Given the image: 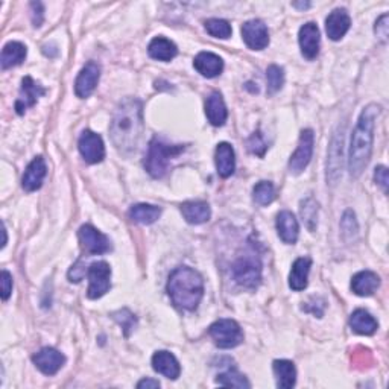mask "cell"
Here are the masks:
<instances>
[{
	"label": "cell",
	"instance_id": "cell-8",
	"mask_svg": "<svg viewBox=\"0 0 389 389\" xmlns=\"http://www.w3.org/2000/svg\"><path fill=\"white\" fill-rule=\"evenodd\" d=\"M313 140H315V136H313L312 130L301 131L297 151L292 154L290 160H289L290 174L298 175V174H301L306 168H308V164L310 163L312 154H313Z\"/></svg>",
	"mask_w": 389,
	"mask_h": 389
},
{
	"label": "cell",
	"instance_id": "cell-45",
	"mask_svg": "<svg viewBox=\"0 0 389 389\" xmlns=\"http://www.w3.org/2000/svg\"><path fill=\"white\" fill-rule=\"evenodd\" d=\"M292 6H295V8H301V10H306V8H309L310 3L309 2H304V3H292Z\"/></svg>",
	"mask_w": 389,
	"mask_h": 389
},
{
	"label": "cell",
	"instance_id": "cell-9",
	"mask_svg": "<svg viewBox=\"0 0 389 389\" xmlns=\"http://www.w3.org/2000/svg\"><path fill=\"white\" fill-rule=\"evenodd\" d=\"M78 149L87 163L96 164L101 163L106 159V146H103V140L99 136L90 130H86L81 134L78 141Z\"/></svg>",
	"mask_w": 389,
	"mask_h": 389
},
{
	"label": "cell",
	"instance_id": "cell-11",
	"mask_svg": "<svg viewBox=\"0 0 389 389\" xmlns=\"http://www.w3.org/2000/svg\"><path fill=\"white\" fill-rule=\"evenodd\" d=\"M101 78V67L94 61L87 63L79 72L77 81H74V93L81 99H86L94 92V88Z\"/></svg>",
	"mask_w": 389,
	"mask_h": 389
},
{
	"label": "cell",
	"instance_id": "cell-33",
	"mask_svg": "<svg viewBox=\"0 0 389 389\" xmlns=\"http://www.w3.org/2000/svg\"><path fill=\"white\" fill-rule=\"evenodd\" d=\"M252 198L259 206H269L275 199V187L271 181H260L252 189Z\"/></svg>",
	"mask_w": 389,
	"mask_h": 389
},
{
	"label": "cell",
	"instance_id": "cell-41",
	"mask_svg": "<svg viewBox=\"0 0 389 389\" xmlns=\"http://www.w3.org/2000/svg\"><path fill=\"white\" fill-rule=\"evenodd\" d=\"M0 283H2V300L6 301L12 294V275L8 271H2V277H0Z\"/></svg>",
	"mask_w": 389,
	"mask_h": 389
},
{
	"label": "cell",
	"instance_id": "cell-26",
	"mask_svg": "<svg viewBox=\"0 0 389 389\" xmlns=\"http://www.w3.org/2000/svg\"><path fill=\"white\" fill-rule=\"evenodd\" d=\"M181 213L184 219L193 226L206 223L212 216L210 206L203 203V201H187V203L181 204Z\"/></svg>",
	"mask_w": 389,
	"mask_h": 389
},
{
	"label": "cell",
	"instance_id": "cell-2",
	"mask_svg": "<svg viewBox=\"0 0 389 389\" xmlns=\"http://www.w3.org/2000/svg\"><path fill=\"white\" fill-rule=\"evenodd\" d=\"M381 108L377 103H370L363 108L361 117H359L353 137H351L348 155V169L350 175L353 178L361 177L370 161L374 140V123H376Z\"/></svg>",
	"mask_w": 389,
	"mask_h": 389
},
{
	"label": "cell",
	"instance_id": "cell-15",
	"mask_svg": "<svg viewBox=\"0 0 389 389\" xmlns=\"http://www.w3.org/2000/svg\"><path fill=\"white\" fill-rule=\"evenodd\" d=\"M32 361L37 368H39L43 374H46V376H54V374H57L64 366L66 357L64 355L59 353L58 350L46 347L41 348L39 353H35L32 356Z\"/></svg>",
	"mask_w": 389,
	"mask_h": 389
},
{
	"label": "cell",
	"instance_id": "cell-40",
	"mask_svg": "<svg viewBox=\"0 0 389 389\" xmlns=\"http://www.w3.org/2000/svg\"><path fill=\"white\" fill-rule=\"evenodd\" d=\"M388 20H389V16L388 14H383L377 21H376V26H374V32H376V35L379 37V39L386 43L388 40V34H389V25H388Z\"/></svg>",
	"mask_w": 389,
	"mask_h": 389
},
{
	"label": "cell",
	"instance_id": "cell-1",
	"mask_svg": "<svg viewBox=\"0 0 389 389\" xmlns=\"http://www.w3.org/2000/svg\"><path fill=\"white\" fill-rule=\"evenodd\" d=\"M143 103L136 97H126L119 103L110 122V136L122 152L137 148L143 134Z\"/></svg>",
	"mask_w": 389,
	"mask_h": 389
},
{
	"label": "cell",
	"instance_id": "cell-46",
	"mask_svg": "<svg viewBox=\"0 0 389 389\" xmlns=\"http://www.w3.org/2000/svg\"><path fill=\"white\" fill-rule=\"evenodd\" d=\"M2 235H3V242H2V248H5L6 242H8V239H6V228H5V223H2Z\"/></svg>",
	"mask_w": 389,
	"mask_h": 389
},
{
	"label": "cell",
	"instance_id": "cell-42",
	"mask_svg": "<svg viewBox=\"0 0 389 389\" xmlns=\"http://www.w3.org/2000/svg\"><path fill=\"white\" fill-rule=\"evenodd\" d=\"M31 19L34 28H40L44 20V8L41 2H32L31 3Z\"/></svg>",
	"mask_w": 389,
	"mask_h": 389
},
{
	"label": "cell",
	"instance_id": "cell-44",
	"mask_svg": "<svg viewBox=\"0 0 389 389\" xmlns=\"http://www.w3.org/2000/svg\"><path fill=\"white\" fill-rule=\"evenodd\" d=\"M137 388H139V389H143V388L155 389V388H160V381H159V380H154V379H143V380L139 381Z\"/></svg>",
	"mask_w": 389,
	"mask_h": 389
},
{
	"label": "cell",
	"instance_id": "cell-35",
	"mask_svg": "<svg viewBox=\"0 0 389 389\" xmlns=\"http://www.w3.org/2000/svg\"><path fill=\"white\" fill-rule=\"evenodd\" d=\"M204 25H206V31L212 37H216V39L226 40L231 37V25L227 20L208 19Z\"/></svg>",
	"mask_w": 389,
	"mask_h": 389
},
{
	"label": "cell",
	"instance_id": "cell-32",
	"mask_svg": "<svg viewBox=\"0 0 389 389\" xmlns=\"http://www.w3.org/2000/svg\"><path fill=\"white\" fill-rule=\"evenodd\" d=\"M318 212L319 207L315 198L308 197L300 203V215L303 218L304 226L308 227L309 231H315L318 227Z\"/></svg>",
	"mask_w": 389,
	"mask_h": 389
},
{
	"label": "cell",
	"instance_id": "cell-31",
	"mask_svg": "<svg viewBox=\"0 0 389 389\" xmlns=\"http://www.w3.org/2000/svg\"><path fill=\"white\" fill-rule=\"evenodd\" d=\"M130 218L131 221L137 223L149 226L154 223L161 216V208L152 204H136L130 208Z\"/></svg>",
	"mask_w": 389,
	"mask_h": 389
},
{
	"label": "cell",
	"instance_id": "cell-19",
	"mask_svg": "<svg viewBox=\"0 0 389 389\" xmlns=\"http://www.w3.org/2000/svg\"><path fill=\"white\" fill-rule=\"evenodd\" d=\"M351 26V19L346 10H335L330 12V16L326 19V31L328 39L333 41L341 40L343 35L348 32Z\"/></svg>",
	"mask_w": 389,
	"mask_h": 389
},
{
	"label": "cell",
	"instance_id": "cell-29",
	"mask_svg": "<svg viewBox=\"0 0 389 389\" xmlns=\"http://www.w3.org/2000/svg\"><path fill=\"white\" fill-rule=\"evenodd\" d=\"M149 57L154 59H159V61H170L174 59L178 54V49L175 46L174 41H170L164 37H155V39L149 43L148 46Z\"/></svg>",
	"mask_w": 389,
	"mask_h": 389
},
{
	"label": "cell",
	"instance_id": "cell-37",
	"mask_svg": "<svg viewBox=\"0 0 389 389\" xmlns=\"http://www.w3.org/2000/svg\"><path fill=\"white\" fill-rule=\"evenodd\" d=\"M113 318L122 326L125 336H130V333L134 330V326H136V318H134L132 313L128 309H122L114 312Z\"/></svg>",
	"mask_w": 389,
	"mask_h": 389
},
{
	"label": "cell",
	"instance_id": "cell-6",
	"mask_svg": "<svg viewBox=\"0 0 389 389\" xmlns=\"http://www.w3.org/2000/svg\"><path fill=\"white\" fill-rule=\"evenodd\" d=\"M233 277L237 284L256 289L261 281V263L254 254H245L233 265Z\"/></svg>",
	"mask_w": 389,
	"mask_h": 389
},
{
	"label": "cell",
	"instance_id": "cell-25",
	"mask_svg": "<svg viewBox=\"0 0 389 389\" xmlns=\"http://www.w3.org/2000/svg\"><path fill=\"white\" fill-rule=\"evenodd\" d=\"M380 286V279L376 272L372 271H361L357 272L353 280H351V289L359 297H370Z\"/></svg>",
	"mask_w": 389,
	"mask_h": 389
},
{
	"label": "cell",
	"instance_id": "cell-30",
	"mask_svg": "<svg viewBox=\"0 0 389 389\" xmlns=\"http://www.w3.org/2000/svg\"><path fill=\"white\" fill-rule=\"evenodd\" d=\"M272 370L277 379V386L281 389H290L297 383V370L295 365L290 361H275L272 365Z\"/></svg>",
	"mask_w": 389,
	"mask_h": 389
},
{
	"label": "cell",
	"instance_id": "cell-36",
	"mask_svg": "<svg viewBox=\"0 0 389 389\" xmlns=\"http://www.w3.org/2000/svg\"><path fill=\"white\" fill-rule=\"evenodd\" d=\"M266 81H268V92L274 94L279 92V90L284 84V70L280 66H269L266 70Z\"/></svg>",
	"mask_w": 389,
	"mask_h": 389
},
{
	"label": "cell",
	"instance_id": "cell-27",
	"mask_svg": "<svg viewBox=\"0 0 389 389\" xmlns=\"http://www.w3.org/2000/svg\"><path fill=\"white\" fill-rule=\"evenodd\" d=\"M350 327L351 330L357 335L363 336H371L377 332L379 323L370 312H366L363 309H357L350 317Z\"/></svg>",
	"mask_w": 389,
	"mask_h": 389
},
{
	"label": "cell",
	"instance_id": "cell-17",
	"mask_svg": "<svg viewBox=\"0 0 389 389\" xmlns=\"http://www.w3.org/2000/svg\"><path fill=\"white\" fill-rule=\"evenodd\" d=\"M298 40H300V48L301 54L304 58L313 59L317 58L319 54V43H321V35L319 29L315 23H306L300 29V35H298Z\"/></svg>",
	"mask_w": 389,
	"mask_h": 389
},
{
	"label": "cell",
	"instance_id": "cell-10",
	"mask_svg": "<svg viewBox=\"0 0 389 389\" xmlns=\"http://www.w3.org/2000/svg\"><path fill=\"white\" fill-rule=\"evenodd\" d=\"M78 237L82 250L87 254L97 256V254H106L111 250L110 239L106 235H102L99 230H96L93 226H82L78 231Z\"/></svg>",
	"mask_w": 389,
	"mask_h": 389
},
{
	"label": "cell",
	"instance_id": "cell-21",
	"mask_svg": "<svg viewBox=\"0 0 389 389\" xmlns=\"http://www.w3.org/2000/svg\"><path fill=\"white\" fill-rule=\"evenodd\" d=\"M194 69H197L206 78L219 77L223 70V61L219 55L212 54V52H199L193 61Z\"/></svg>",
	"mask_w": 389,
	"mask_h": 389
},
{
	"label": "cell",
	"instance_id": "cell-13",
	"mask_svg": "<svg viewBox=\"0 0 389 389\" xmlns=\"http://www.w3.org/2000/svg\"><path fill=\"white\" fill-rule=\"evenodd\" d=\"M342 149H343V134L336 132L330 149H328V159H327V183L335 186L342 174Z\"/></svg>",
	"mask_w": 389,
	"mask_h": 389
},
{
	"label": "cell",
	"instance_id": "cell-43",
	"mask_svg": "<svg viewBox=\"0 0 389 389\" xmlns=\"http://www.w3.org/2000/svg\"><path fill=\"white\" fill-rule=\"evenodd\" d=\"M374 181L379 184L383 192H388V184H389V177H388V169L385 166H377L374 170Z\"/></svg>",
	"mask_w": 389,
	"mask_h": 389
},
{
	"label": "cell",
	"instance_id": "cell-7",
	"mask_svg": "<svg viewBox=\"0 0 389 389\" xmlns=\"http://www.w3.org/2000/svg\"><path fill=\"white\" fill-rule=\"evenodd\" d=\"M88 275V290L87 297L90 300H97L107 294L111 286V268L107 261H94V263L90 265L87 269Z\"/></svg>",
	"mask_w": 389,
	"mask_h": 389
},
{
	"label": "cell",
	"instance_id": "cell-39",
	"mask_svg": "<svg viewBox=\"0 0 389 389\" xmlns=\"http://www.w3.org/2000/svg\"><path fill=\"white\" fill-rule=\"evenodd\" d=\"M246 145H248L250 152L256 154L259 157H263L268 149V145L265 143L263 136H261L260 132H254L252 136L248 139V141H246Z\"/></svg>",
	"mask_w": 389,
	"mask_h": 389
},
{
	"label": "cell",
	"instance_id": "cell-20",
	"mask_svg": "<svg viewBox=\"0 0 389 389\" xmlns=\"http://www.w3.org/2000/svg\"><path fill=\"white\" fill-rule=\"evenodd\" d=\"M215 163L216 169H218V174L222 178H228L233 175L236 170V155L233 146L227 143V141L219 143L215 152Z\"/></svg>",
	"mask_w": 389,
	"mask_h": 389
},
{
	"label": "cell",
	"instance_id": "cell-38",
	"mask_svg": "<svg viewBox=\"0 0 389 389\" xmlns=\"http://www.w3.org/2000/svg\"><path fill=\"white\" fill-rule=\"evenodd\" d=\"M341 228H342V235L346 239H351L353 235H357V222L355 218V213L351 210H347L342 216V221H341Z\"/></svg>",
	"mask_w": 389,
	"mask_h": 389
},
{
	"label": "cell",
	"instance_id": "cell-14",
	"mask_svg": "<svg viewBox=\"0 0 389 389\" xmlns=\"http://www.w3.org/2000/svg\"><path fill=\"white\" fill-rule=\"evenodd\" d=\"M46 90H44L43 86H40L39 82L34 81L31 77H26L21 81V87H20V94L19 99L16 102V111L17 114H25V111L28 108L34 107L39 97H41Z\"/></svg>",
	"mask_w": 389,
	"mask_h": 389
},
{
	"label": "cell",
	"instance_id": "cell-22",
	"mask_svg": "<svg viewBox=\"0 0 389 389\" xmlns=\"http://www.w3.org/2000/svg\"><path fill=\"white\" fill-rule=\"evenodd\" d=\"M277 233H279L284 243L294 245L297 242L298 233H300V226H298V221L295 219L294 213L288 210L279 213V216H277Z\"/></svg>",
	"mask_w": 389,
	"mask_h": 389
},
{
	"label": "cell",
	"instance_id": "cell-28",
	"mask_svg": "<svg viewBox=\"0 0 389 389\" xmlns=\"http://www.w3.org/2000/svg\"><path fill=\"white\" fill-rule=\"evenodd\" d=\"M28 55V49L23 43L20 41H10L6 43L2 49V57H0V64L2 69H11V67L20 66L25 61Z\"/></svg>",
	"mask_w": 389,
	"mask_h": 389
},
{
	"label": "cell",
	"instance_id": "cell-24",
	"mask_svg": "<svg viewBox=\"0 0 389 389\" xmlns=\"http://www.w3.org/2000/svg\"><path fill=\"white\" fill-rule=\"evenodd\" d=\"M206 114L208 122H210L213 126H222L227 122L228 111L226 107V102H223V97L219 92H213L207 97Z\"/></svg>",
	"mask_w": 389,
	"mask_h": 389
},
{
	"label": "cell",
	"instance_id": "cell-16",
	"mask_svg": "<svg viewBox=\"0 0 389 389\" xmlns=\"http://www.w3.org/2000/svg\"><path fill=\"white\" fill-rule=\"evenodd\" d=\"M46 174H48L46 161H44L43 157H35L25 170L23 178H21V186H23V189L26 192L39 190L44 181V178H46Z\"/></svg>",
	"mask_w": 389,
	"mask_h": 389
},
{
	"label": "cell",
	"instance_id": "cell-12",
	"mask_svg": "<svg viewBox=\"0 0 389 389\" xmlns=\"http://www.w3.org/2000/svg\"><path fill=\"white\" fill-rule=\"evenodd\" d=\"M242 37L246 46L252 50H263L269 44L268 28L261 20H248L243 23Z\"/></svg>",
	"mask_w": 389,
	"mask_h": 389
},
{
	"label": "cell",
	"instance_id": "cell-34",
	"mask_svg": "<svg viewBox=\"0 0 389 389\" xmlns=\"http://www.w3.org/2000/svg\"><path fill=\"white\" fill-rule=\"evenodd\" d=\"M216 383L226 388H251L248 379L237 371H227L219 374L218 379H216Z\"/></svg>",
	"mask_w": 389,
	"mask_h": 389
},
{
	"label": "cell",
	"instance_id": "cell-18",
	"mask_svg": "<svg viewBox=\"0 0 389 389\" xmlns=\"http://www.w3.org/2000/svg\"><path fill=\"white\" fill-rule=\"evenodd\" d=\"M152 368L170 380H177L181 374V366H179L177 357L164 350L157 351L152 356Z\"/></svg>",
	"mask_w": 389,
	"mask_h": 389
},
{
	"label": "cell",
	"instance_id": "cell-3",
	"mask_svg": "<svg viewBox=\"0 0 389 389\" xmlns=\"http://www.w3.org/2000/svg\"><path fill=\"white\" fill-rule=\"evenodd\" d=\"M168 294L178 309L194 310L204 295V280L198 271L189 266H179L170 274Z\"/></svg>",
	"mask_w": 389,
	"mask_h": 389
},
{
	"label": "cell",
	"instance_id": "cell-23",
	"mask_svg": "<svg viewBox=\"0 0 389 389\" xmlns=\"http://www.w3.org/2000/svg\"><path fill=\"white\" fill-rule=\"evenodd\" d=\"M312 260L309 257H300L292 265V271L289 274V286L292 290H304L309 284V272H310Z\"/></svg>",
	"mask_w": 389,
	"mask_h": 389
},
{
	"label": "cell",
	"instance_id": "cell-4",
	"mask_svg": "<svg viewBox=\"0 0 389 389\" xmlns=\"http://www.w3.org/2000/svg\"><path fill=\"white\" fill-rule=\"evenodd\" d=\"M183 149V146H170L163 143L159 139H154L151 143H149L148 155L145 160V168L148 174L154 178L164 177V174H166L169 169L170 160L181 152Z\"/></svg>",
	"mask_w": 389,
	"mask_h": 389
},
{
	"label": "cell",
	"instance_id": "cell-5",
	"mask_svg": "<svg viewBox=\"0 0 389 389\" xmlns=\"http://www.w3.org/2000/svg\"><path fill=\"white\" fill-rule=\"evenodd\" d=\"M212 339L219 348H235L243 342V332L233 319H219L208 328Z\"/></svg>",
	"mask_w": 389,
	"mask_h": 389
}]
</instances>
